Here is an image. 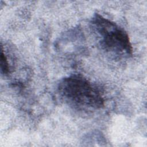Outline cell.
I'll return each instance as SVG.
<instances>
[{
  "mask_svg": "<svg viewBox=\"0 0 147 147\" xmlns=\"http://www.w3.org/2000/svg\"><path fill=\"white\" fill-rule=\"evenodd\" d=\"M57 92L66 104L77 110L91 111L105 105L100 88L81 75L74 74L63 78L58 84Z\"/></svg>",
  "mask_w": 147,
  "mask_h": 147,
  "instance_id": "cell-1",
  "label": "cell"
},
{
  "mask_svg": "<svg viewBox=\"0 0 147 147\" xmlns=\"http://www.w3.org/2000/svg\"><path fill=\"white\" fill-rule=\"evenodd\" d=\"M1 71L3 75H7L10 72V66L7 58L2 48L1 55Z\"/></svg>",
  "mask_w": 147,
  "mask_h": 147,
  "instance_id": "cell-3",
  "label": "cell"
},
{
  "mask_svg": "<svg viewBox=\"0 0 147 147\" xmlns=\"http://www.w3.org/2000/svg\"><path fill=\"white\" fill-rule=\"evenodd\" d=\"M90 23L102 49L120 56L132 55L129 36L122 28L98 13L93 16Z\"/></svg>",
  "mask_w": 147,
  "mask_h": 147,
  "instance_id": "cell-2",
  "label": "cell"
}]
</instances>
